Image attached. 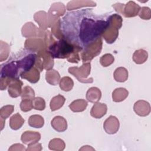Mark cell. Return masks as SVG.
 Masks as SVG:
<instances>
[{"mask_svg":"<svg viewBox=\"0 0 151 151\" xmlns=\"http://www.w3.org/2000/svg\"><path fill=\"white\" fill-rule=\"evenodd\" d=\"M108 26L109 17L97 15L89 9L67 13L61 19L64 38L83 49L101 37Z\"/></svg>","mask_w":151,"mask_h":151,"instance_id":"6da1fadb","label":"cell"},{"mask_svg":"<svg viewBox=\"0 0 151 151\" xmlns=\"http://www.w3.org/2000/svg\"><path fill=\"white\" fill-rule=\"evenodd\" d=\"M37 54L27 49L18 51L1 66V77L18 78L35 65Z\"/></svg>","mask_w":151,"mask_h":151,"instance_id":"7a4b0ae2","label":"cell"},{"mask_svg":"<svg viewBox=\"0 0 151 151\" xmlns=\"http://www.w3.org/2000/svg\"><path fill=\"white\" fill-rule=\"evenodd\" d=\"M47 50L53 58H66L70 63H78L80 60L79 52L83 49L64 38L55 40Z\"/></svg>","mask_w":151,"mask_h":151,"instance_id":"3957f363","label":"cell"},{"mask_svg":"<svg viewBox=\"0 0 151 151\" xmlns=\"http://www.w3.org/2000/svg\"><path fill=\"white\" fill-rule=\"evenodd\" d=\"M122 22V17L119 14H114L109 16V26L101 35L107 44H112L116 40Z\"/></svg>","mask_w":151,"mask_h":151,"instance_id":"277c9868","label":"cell"},{"mask_svg":"<svg viewBox=\"0 0 151 151\" xmlns=\"http://www.w3.org/2000/svg\"><path fill=\"white\" fill-rule=\"evenodd\" d=\"M91 64L90 62L83 63L81 66L71 67L68 68V73L74 76L78 81L82 83H92L93 78H87L90 74Z\"/></svg>","mask_w":151,"mask_h":151,"instance_id":"5b68a950","label":"cell"},{"mask_svg":"<svg viewBox=\"0 0 151 151\" xmlns=\"http://www.w3.org/2000/svg\"><path fill=\"white\" fill-rule=\"evenodd\" d=\"M103 41L100 37L87 45L81 51V57L83 63H87L99 55L102 50Z\"/></svg>","mask_w":151,"mask_h":151,"instance_id":"8992f818","label":"cell"},{"mask_svg":"<svg viewBox=\"0 0 151 151\" xmlns=\"http://www.w3.org/2000/svg\"><path fill=\"white\" fill-rule=\"evenodd\" d=\"M114 10L119 14L123 15L126 18H132L137 16L141 7L135 2L129 1L126 4L116 3L112 5Z\"/></svg>","mask_w":151,"mask_h":151,"instance_id":"52a82bcc","label":"cell"},{"mask_svg":"<svg viewBox=\"0 0 151 151\" xmlns=\"http://www.w3.org/2000/svg\"><path fill=\"white\" fill-rule=\"evenodd\" d=\"M54 64V58L46 48H44L37 52L34 67L40 71H42L44 69L46 70L52 69Z\"/></svg>","mask_w":151,"mask_h":151,"instance_id":"ba28073f","label":"cell"},{"mask_svg":"<svg viewBox=\"0 0 151 151\" xmlns=\"http://www.w3.org/2000/svg\"><path fill=\"white\" fill-rule=\"evenodd\" d=\"M65 6L61 2L54 3L50 7L48 12V27H51L53 24L60 19L65 13Z\"/></svg>","mask_w":151,"mask_h":151,"instance_id":"9c48e42d","label":"cell"},{"mask_svg":"<svg viewBox=\"0 0 151 151\" xmlns=\"http://www.w3.org/2000/svg\"><path fill=\"white\" fill-rule=\"evenodd\" d=\"M23 37L28 38L39 37L44 39L45 31L37 28L32 22H28L25 24L21 29Z\"/></svg>","mask_w":151,"mask_h":151,"instance_id":"30bf717a","label":"cell"},{"mask_svg":"<svg viewBox=\"0 0 151 151\" xmlns=\"http://www.w3.org/2000/svg\"><path fill=\"white\" fill-rule=\"evenodd\" d=\"M24 47L25 49L34 52H38L40 50L46 48L45 43L44 39L39 37L27 39L25 41Z\"/></svg>","mask_w":151,"mask_h":151,"instance_id":"8fae6325","label":"cell"},{"mask_svg":"<svg viewBox=\"0 0 151 151\" xmlns=\"http://www.w3.org/2000/svg\"><path fill=\"white\" fill-rule=\"evenodd\" d=\"M23 83L18 78H12L8 86L9 95L12 98H16L21 96Z\"/></svg>","mask_w":151,"mask_h":151,"instance_id":"7c38bea8","label":"cell"},{"mask_svg":"<svg viewBox=\"0 0 151 151\" xmlns=\"http://www.w3.org/2000/svg\"><path fill=\"white\" fill-rule=\"evenodd\" d=\"M119 121L118 119L114 116H110L103 123L104 130L109 134L116 133L119 129Z\"/></svg>","mask_w":151,"mask_h":151,"instance_id":"4fadbf2b","label":"cell"},{"mask_svg":"<svg viewBox=\"0 0 151 151\" xmlns=\"http://www.w3.org/2000/svg\"><path fill=\"white\" fill-rule=\"evenodd\" d=\"M133 110L136 114L139 116L145 117L148 116L150 113V104L143 100H140L135 102L133 106Z\"/></svg>","mask_w":151,"mask_h":151,"instance_id":"5bb4252c","label":"cell"},{"mask_svg":"<svg viewBox=\"0 0 151 151\" xmlns=\"http://www.w3.org/2000/svg\"><path fill=\"white\" fill-rule=\"evenodd\" d=\"M41 139V134L39 132L33 131H25L21 137V140L22 143L29 145L37 143Z\"/></svg>","mask_w":151,"mask_h":151,"instance_id":"9a60e30c","label":"cell"},{"mask_svg":"<svg viewBox=\"0 0 151 151\" xmlns=\"http://www.w3.org/2000/svg\"><path fill=\"white\" fill-rule=\"evenodd\" d=\"M107 111V106L106 104L97 102L93 106L90 111V114L96 119H100L106 114Z\"/></svg>","mask_w":151,"mask_h":151,"instance_id":"2e32d148","label":"cell"},{"mask_svg":"<svg viewBox=\"0 0 151 151\" xmlns=\"http://www.w3.org/2000/svg\"><path fill=\"white\" fill-rule=\"evenodd\" d=\"M96 6V3L93 1H71L67 4V9L68 11H72L82 7H93Z\"/></svg>","mask_w":151,"mask_h":151,"instance_id":"e0dca14e","label":"cell"},{"mask_svg":"<svg viewBox=\"0 0 151 151\" xmlns=\"http://www.w3.org/2000/svg\"><path fill=\"white\" fill-rule=\"evenodd\" d=\"M52 127L58 132H63L67 129V123L65 118L60 116L54 117L51 122Z\"/></svg>","mask_w":151,"mask_h":151,"instance_id":"ac0fdd59","label":"cell"},{"mask_svg":"<svg viewBox=\"0 0 151 151\" xmlns=\"http://www.w3.org/2000/svg\"><path fill=\"white\" fill-rule=\"evenodd\" d=\"M20 77L23 79L27 80L31 83H36L40 80V71L35 67L34 66L29 70L22 73Z\"/></svg>","mask_w":151,"mask_h":151,"instance_id":"d6986e66","label":"cell"},{"mask_svg":"<svg viewBox=\"0 0 151 151\" xmlns=\"http://www.w3.org/2000/svg\"><path fill=\"white\" fill-rule=\"evenodd\" d=\"M34 19L39 25L40 28L45 31L48 28V14L46 12L43 11L37 12L34 15Z\"/></svg>","mask_w":151,"mask_h":151,"instance_id":"ffe728a7","label":"cell"},{"mask_svg":"<svg viewBox=\"0 0 151 151\" xmlns=\"http://www.w3.org/2000/svg\"><path fill=\"white\" fill-rule=\"evenodd\" d=\"M60 79V75L55 70L52 68L47 70L45 73V80L48 84L52 86H56L59 83Z\"/></svg>","mask_w":151,"mask_h":151,"instance_id":"44dd1931","label":"cell"},{"mask_svg":"<svg viewBox=\"0 0 151 151\" xmlns=\"http://www.w3.org/2000/svg\"><path fill=\"white\" fill-rule=\"evenodd\" d=\"M101 97V92L100 90L96 87L90 88L86 93V99L91 103L98 102Z\"/></svg>","mask_w":151,"mask_h":151,"instance_id":"7402d4cb","label":"cell"},{"mask_svg":"<svg viewBox=\"0 0 151 151\" xmlns=\"http://www.w3.org/2000/svg\"><path fill=\"white\" fill-rule=\"evenodd\" d=\"M87 105L88 103L86 100L77 99L69 104V108L73 112H81L86 110Z\"/></svg>","mask_w":151,"mask_h":151,"instance_id":"603a6c76","label":"cell"},{"mask_svg":"<svg viewBox=\"0 0 151 151\" xmlns=\"http://www.w3.org/2000/svg\"><path fill=\"white\" fill-rule=\"evenodd\" d=\"M129 95V91L124 88H116L112 93V99L114 102H121L124 100Z\"/></svg>","mask_w":151,"mask_h":151,"instance_id":"cb8c5ba5","label":"cell"},{"mask_svg":"<svg viewBox=\"0 0 151 151\" xmlns=\"http://www.w3.org/2000/svg\"><path fill=\"white\" fill-rule=\"evenodd\" d=\"M24 119L18 113L12 116L9 119V126L14 130H18L20 129L24 123Z\"/></svg>","mask_w":151,"mask_h":151,"instance_id":"d4e9b609","label":"cell"},{"mask_svg":"<svg viewBox=\"0 0 151 151\" xmlns=\"http://www.w3.org/2000/svg\"><path fill=\"white\" fill-rule=\"evenodd\" d=\"M148 58L147 52L143 49L136 50L133 53L132 58L133 61L137 64H141L146 61Z\"/></svg>","mask_w":151,"mask_h":151,"instance_id":"484cf974","label":"cell"},{"mask_svg":"<svg viewBox=\"0 0 151 151\" xmlns=\"http://www.w3.org/2000/svg\"><path fill=\"white\" fill-rule=\"evenodd\" d=\"M65 101V97L61 94H58L54 96V97L52 98V99L50 101V107L51 110L53 111L60 109L64 105Z\"/></svg>","mask_w":151,"mask_h":151,"instance_id":"4316f807","label":"cell"},{"mask_svg":"<svg viewBox=\"0 0 151 151\" xmlns=\"http://www.w3.org/2000/svg\"><path fill=\"white\" fill-rule=\"evenodd\" d=\"M113 77L114 80L117 82H124L128 78V71L124 67H118L115 70Z\"/></svg>","mask_w":151,"mask_h":151,"instance_id":"83f0119b","label":"cell"},{"mask_svg":"<svg viewBox=\"0 0 151 151\" xmlns=\"http://www.w3.org/2000/svg\"><path fill=\"white\" fill-rule=\"evenodd\" d=\"M28 123L31 127L34 128H41L44 124V119L40 115L34 114L29 117Z\"/></svg>","mask_w":151,"mask_h":151,"instance_id":"f1b7e54d","label":"cell"},{"mask_svg":"<svg viewBox=\"0 0 151 151\" xmlns=\"http://www.w3.org/2000/svg\"><path fill=\"white\" fill-rule=\"evenodd\" d=\"M65 144L63 140L60 138H54L51 140L48 144V148L51 150L61 151L65 149Z\"/></svg>","mask_w":151,"mask_h":151,"instance_id":"f546056e","label":"cell"},{"mask_svg":"<svg viewBox=\"0 0 151 151\" xmlns=\"http://www.w3.org/2000/svg\"><path fill=\"white\" fill-rule=\"evenodd\" d=\"M59 86L62 90L64 91H69L72 90L74 86V81L70 77L65 76L60 79Z\"/></svg>","mask_w":151,"mask_h":151,"instance_id":"4dcf8cb0","label":"cell"},{"mask_svg":"<svg viewBox=\"0 0 151 151\" xmlns=\"http://www.w3.org/2000/svg\"><path fill=\"white\" fill-rule=\"evenodd\" d=\"M0 61H5L10 52V46L5 42L0 41Z\"/></svg>","mask_w":151,"mask_h":151,"instance_id":"1f68e13d","label":"cell"},{"mask_svg":"<svg viewBox=\"0 0 151 151\" xmlns=\"http://www.w3.org/2000/svg\"><path fill=\"white\" fill-rule=\"evenodd\" d=\"M21 97L22 100L28 99L32 100L35 98L34 90L30 86H26L22 88Z\"/></svg>","mask_w":151,"mask_h":151,"instance_id":"d6a6232c","label":"cell"},{"mask_svg":"<svg viewBox=\"0 0 151 151\" xmlns=\"http://www.w3.org/2000/svg\"><path fill=\"white\" fill-rule=\"evenodd\" d=\"M14 110V106L6 105L1 107L0 109V117L4 119H6L13 113Z\"/></svg>","mask_w":151,"mask_h":151,"instance_id":"836d02e7","label":"cell"},{"mask_svg":"<svg viewBox=\"0 0 151 151\" xmlns=\"http://www.w3.org/2000/svg\"><path fill=\"white\" fill-rule=\"evenodd\" d=\"M114 58L111 54H105L100 59V63L103 67H106L114 63Z\"/></svg>","mask_w":151,"mask_h":151,"instance_id":"e575fe53","label":"cell"},{"mask_svg":"<svg viewBox=\"0 0 151 151\" xmlns=\"http://www.w3.org/2000/svg\"><path fill=\"white\" fill-rule=\"evenodd\" d=\"M34 109L37 110H44L45 108V101L44 99L40 97H37L32 100Z\"/></svg>","mask_w":151,"mask_h":151,"instance_id":"d590c367","label":"cell"},{"mask_svg":"<svg viewBox=\"0 0 151 151\" xmlns=\"http://www.w3.org/2000/svg\"><path fill=\"white\" fill-rule=\"evenodd\" d=\"M20 108L23 112H27L31 110L34 108L32 100L28 99L22 100L20 103Z\"/></svg>","mask_w":151,"mask_h":151,"instance_id":"8d00e7d4","label":"cell"},{"mask_svg":"<svg viewBox=\"0 0 151 151\" xmlns=\"http://www.w3.org/2000/svg\"><path fill=\"white\" fill-rule=\"evenodd\" d=\"M138 15L140 18L145 20H149L151 18L150 9L146 6H143L140 8Z\"/></svg>","mask_w":151,"mask_h":151,"instance_id":"74e56055","label":"cell"},{"mask_svg":"<svg viewBox=\"0 0 151 151\" xmlns=\"http://www.w3.org/2000/svg\"><path fill=\"white\" fill-rule=\"evenodd\" d=\"M42 149V146L41 143H36L34 144H31L28 145V147L26 150H36V151H40Z\"/></svg>","mask_w":151,"mask_h":151,"instance_id":"f35d334b","label":"cell"},{"mask_svg":"<svg viewBox=\"0 0 151 151\" xmlns=\"http://www.w3.org/2000/svg\"><path fill=\"white\" fill-rule=\"evenodd\" d=\"M27 149L25 148L24 145L20 143H15L12 145L9 149L8 150H26Z\"/></svg>","mask_w":151,"mask_h":151,"instance_id":"ab89813d","label":"cell"},{"mask_svg":"<svg viewBox=\"0 0 151 151\" xmlns=\"http://www.w3.org/2000/svg\"><path fill=\"white\" fill-rule=\"evenodd\" d=\"M79 150H95L94 148L91 147L90 146H84L81 149H79Z\"/></svg>","mask_w":151,"mask_h":151,"instance_id":"60d3db41","label":"cell"},{"mask_svg":"<svg viewBox=\"0 0 151 151\" xmlns=\"http://www.w3.org/2000/svg\"><path fill=\"white\" fill-rule=\"evenodd\" d=\"M5 120L2 118H1V130L3 129L5 125Z\"/></svg>","mask_w":151,"mask_h":151,"instance_id":"b9f144b4","label":"cell"}]
</instances>
